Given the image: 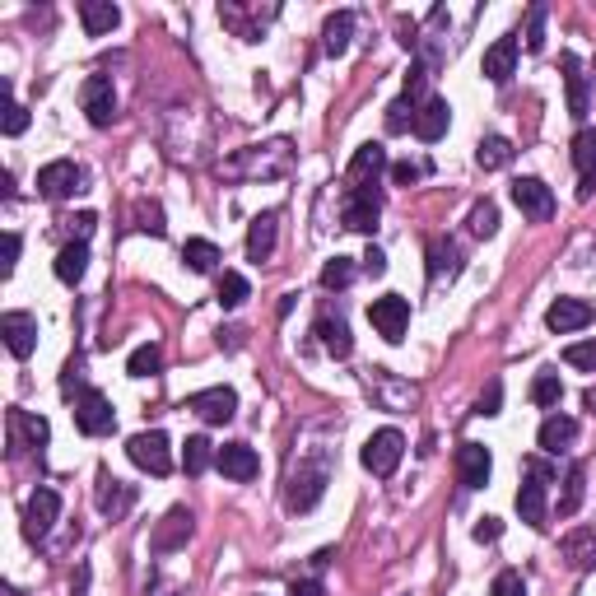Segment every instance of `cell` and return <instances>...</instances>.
I'll use <instances>...</instances> for the list:
<instances>
[{
  "label": "cell",
  "mask_w": 596,
  "mask_h": 596,
  "mask_svg": "<svg viewBox=\"0 0 596 596\" xmlns=\"http://www.w3.org/2000/svg\"><path fill=\"white\" fill-rule=\"evenodd\" d=\"M0 340H5V350L14 359H28L38 350V317L33 312H5L0 317Z\"/></svg>",
  "instance_id": "obj_13"
},
{
  "label": "cell",
  "mask_w": 596,
  "mask_h": 596,
  "mask_svg": "<svg viewBox=\"0 0 596 596\" xmlns=\"http://www.w3.org/2000/svg\"><path fill=\"white\" fill-rule=\"evenodd\" d=\"M10 429H19V434L28 438V447H47V438H52V429H47V420L42 415H28V410H10Z\"/></svg>",
  "instance_id": "obj_36"
},
{
  "label": "cell",
  "mask_w": 596,
  "mask_h": 596,
  "mask_svg": "<svg viewBox=\"0 0 596 596\" xmlns=\"http://www.w3.org/2000/svg\"><path fill=\"white\" fill-rule=\"evenodd\" d=\"M517 70V38L508 33V38H499L494 47L485 52V61H480V75H485L489 84H508Z\"/></svg>",
  "instance_id": "obj_22"
},
{
  "label": "cell",
  "mask_w": 596,
  "mask_h": 596,
  "mask_svg": "<svg viewBox=\"0 0 596 596\" xmlns=\"http://www.w3.org/2000/svg\"><path fill=\"white\" fill-rule=\"evenodd\" d=\"M368 322H373V331H378L382 340H401L406 336V326H410V303L401 294H382L368 303Z\"/></svg>",
  "instance_id": "obj_8"
},
{
  "label": "cell",
  "mask_w": 596,
  "mask_h": 596,
  "mask_svg": "<svg viewBox=\"0 0 596 596\" xmlns=\"http://www.w3.org/2000/svg\"><path fill=\"white\" fill-rule=\"evenodd\" d=\"M415 112H420V103H410V98L401 94L392 108H387V131H392V136H401L406 126H415Z\"/></svg>",
  "instance_id": "obj_43"
},
{
  "label": "cell",
  "mask_w": 596,
  "mask_h": 596,
  "mask_svg": "<svg viewBox=\"0 0 596 596\" xmlns=\"http://www.w3.org/2000/svg\"><path fill=\"white\" fill-rule=\"evenodd\" d=\"M424 173V168H420V163H392V182H401V187H410V182H415V177H420Z\"/></svg>",
  "instance_id": "obj_54"
},
{
  "label": "cell",
  "mask_w": 596,
  "mask_h": 596,
  "mask_svg": "<svg viewBox=\"0 0 596 596\" xmlns=\"http://www.w3.org/2000/svg\"><path fill=\"white\" fill-rule=\"evenodd\" d=\"M471 233H475V238H494V233H499V205H494V201H475L471 205Z\"/></svg>",
  "instance_id": "obj_39"
},
{
  "label": "cell",
  "mask_w": 596,
  "mask_h": 596,
  "mask_svg": "<svg viewBox=\"0 0 596 596\" xmlns=\"http://www.w3.org/2000/svg\"><path fill=\"white\" fill-rule=\"evenodd\" d=\"M583 503V466H569V480H564V499H559V517H573Z\"/></svg>",
  "instance_id": "obj_42"
},
{
  "label": "cell",
  "mask_w": 596,
  "mask_h": 596,
  "mask_svg": "<svg viewBox=\"0 0 596 596\" xmlns=\"http://www.w3.org/2000/svg\"><path fill=\"white\" fill-rule=\"evenodd\" d=\"M80 24L89 38H103V33H112L122 24V10L112 0H80Z\"/></svg>",
  "instance_id": "obj_25"
},
{
  "label": "cell",
  "mask_w": 596,
  "mask_h": 596,
  "mask_svg": "<svg viewBox=\"0 0 596 596\" xmlns=\"http://www.w3.org/2000/svg\"><path fill=\"white\" fill-rule=\"evenodd\" d=\"M489 471H494V457H489L485 443H461L457 447V480H461V489H485Z\"/></svg>",
  "instance_id": "obj_16"
},
{
  "label": "cell",
  "mask_w": 596,
  "mask_h": 596,
  "mask_svg": "<svg viewBox=\"0 0 596 596\" xmlns=\"http://www.w3.org/2000/svg\"><path fill=\"white\" fill-rule=\"evenodd\" d=\"M461 271V252H457V243H452V238H434V243H429V280H452V275Z\"/></svg>",
  "instance_id": "obj_32"
},
{
  "label": "cell",
  "mask_w": 596,
  "mask_h": 596,
  "mask_svg": "<svg viewBox=\"0 0 596 596\" xmlns=\"http://www.w3.org/2000/svg\"><path fill=\"white\" fill-rule=\"evenodd\" d=\"M126 457L136 461L140 471L159 475V480L173 471V447H168V434H159V429H149V434L131 438V443H126Z\"/></svg>",
  "instance_id": "obj_6"
},
{
  "label": "cell",
  "mask_w": 596,
  "mask_h": 596,
  "mask_svg": "<svg viewBox=\"0 0 596 596\" xmlns=\"http://www.w3.org/2000/svg\"><path fill=\"white\" fill-rule=\"evenodd\" d=\"M350 280H354V261L350 257H331L322 266V289H331V294H336V289H350Z\"/></svg>",
  "instance_id": "obj_41"
},
{
  "label": "cell",
  "mask_w": 596,
  "mask_h": 596,
  "mask_svg": "<svg viewBox=\"0 0 596 596\" xmlns=\"http://www.w3.org/2000/svg\"><path fill=\"white\" fill-rule=\"evenodd\" d=\"M215 452H219V447L210 443V438H201V434L187 438V447H182V471H187V475H201L205 466L215 461Z\"/></svg>",
  "instance_id": "obj_37"
},
{
  "label": "cell",
  "mask_w": 596,
  "mask_h": 596,
  "mask_svg": "<svg viewBox=\"0 0 596 596\" xmlns=\"http://www.w3.org/2000/svg\"><path fill=\"white\" fill-rule=\"evenodd\" d=\"M61 224H66V229H70V243H84V238H89V233H94V224H98V219L89 215V210H80V215L61 219Z\"/></svg>",
  "instance_id": "obj_49"
},
{
  "label": "cell",
  "mask_w": 596,
  "mask_h": 596,
  "mask_svg": "<svg viewBox=\"0 0 596 596\" xmlns=\"http://www.w3.org/2000/svg\"><path fill=\"white\" fill-rule=\"evenodd\" d=\"M471 536H475L480 545H494V541L503 536V522H499V517H480V522L471 527Z\"/></svg>",
  "instance_id": "obj_50"
},
{
  "label": "cell",
  "mask_w": 596,
  "mask_h": 596,
  "mask_svg": "<svg viewBox=\"0 0 596 596\" xmlns=\"http://www.w3.org/2000/svg\"><path fill=\"white\" fill-rule=\"evenodd\" d=\"M84 271H89V243H66L61 257H56V280L61 285H80Z\"/></svg>",
  "instance_id": "obj_31"
},
{
  "label": "cell",
  "mask_w": 596,
  "mask_h": 596,
  "mask_svg": "<svg viewBox=\"0 0 596 596\" xmlns=\"http://www.w3.org/2000/svg\"><path fill=\"white\" fill-rule=\"evenodd\" d=\"M573 438H578V420H569V415H550V420L541 424V434H536V443L550 452V457H559V452H569Z\"/></svg>",
  "instance_id": "obj_29"
},
{
  "label": "cell",
  "mask_w": 596,
  "mask_h": 596,
  "mask_svg": "<svg viewBox=\"0 0 596 596\" xmlns=\"http://www.w3.org/2000/svg\"><path fill=\"white\" fill-rule=\"evenodd\" d=\"M592 317H596V308L592 303H583V298H555L550 312H545V326L559 331V336H569V331H583Z\"/></svg>",
  "instance_id": "obj_18"
},
{
  "label": "cell",
  "mask_w": 596,
  "mask_h": 596,
  "mask_svg": "<svg viewBox=\"0 0 596 596\" xmlns=\"http://www.w3.org/2000/svg\"><path fill=\"white\" fill-rule=\"evenodd\" d=\"M75 429H80L84 438H103L117 429V410H112V401L103 392H94V387H84L80 396H75Z\"/></svg>",
  "instance_id": "obj_4"
},
{
  "label": "cell",
  "mask_w": 596,
  "mask_h": 596,
  "mask_svg": "<svg viewBox=\"0 0 596 596\" xmlns=\"http://www.w3.org/2000/svg\"><path fill=\"white\" fill-rule=\"evenodd\" d=\"M215 298H219V308H243L247 298H252V285H247V275L224 271V275H219V285H215Z\"/></svg>",
  "instance_id": "obj_35"
},
{
  "label": "cell",
  "mask_w": 596,
  "mask_h": 596,
  "mask_svg": "<svg viewBox=\"0 0 596 596\" xmlns=\"http://www.w3.org/2000/svg\"><path fill=\"white\" fill-rule=\"evenodd\" d=\"M75 191H84L80 163L52 159L47 168H38V196H47V201H66V196H75Z\"/></svg>",
  "instance_id": "obj_9"
},
{
  "label": "cell",
  "mask_w": 596,
  "mask_h": 596,
  "mask_svg": "<svg viewBox=\"0 0 596 596\" xmlns=\"http://www.w3.org/2000/svg\"><path fill=\"white\" fill-rule=\"evenodd\" d=\"M80 108L84 117H89V126H112V117H117V89H112V75H89L80 89Z\"/></svg>",
  "instance_id": "obj_7"
},
{
  "label": "cell",
  "mask_w": 596,
  "mask_h": 596,
  "mask_svg": "<svg viewBox=\"0 0 596 596\" xmlns=\"http://www.w3.org/2000/svg\"><path fill=\"white\" fill-rule=\"evenodd\" d=\"M289 596H326V587L317 583V578H303V583L289 587Z\"/></svg>",
  "instance_id": "obj_56"
},
{
  "label": "cell",
  "mask_w": 596,
  "mask_h": 596,
  "mask_svg": "<svg viewBox=\"0 0 596 596\" xmlns=\"http://www.w3.org/2000/svg\"><path fill=\"white\" fill-rule=\"evenodd\" d=\"M159 368H163V350H159V345H136L131 359H126V373H131V378H154Z\"/></svg>",
  "instance_id": "obj_38"
},
{
  "label": "cell",
  "mask_w": 596,
  "mask_h": 596,
  "mask_svg": "<svg viewBox=\"0 0 596 596\" xmlns=\"http://www.w3.org/2000/svg\"><path fill=\"white\" fill-rule=\"evenodd\" d=\"M424 80H429V70H424V66H410V75H406V98H410V103H420Z\"/></svg>",
  "instance_id": "obj_52"
},
{
  "label": "cell",
  "mask_w": 596,
  "mask_h": 596,
  "mask_svg": "<svg viewBox=\"0 0 596 596\" xmlns=\"http://www.w3.org/2000/svg\"><path fill=\"white\" fill-rule=\"evenodd\" d=\"M559 555L569 559V569H578V573L596 569V531H592V527L569 531V536L559 541Z\"/></svg>",
  "instance_id": "obj_24"
},
{
  "label": "cell",
  "mask_w": 596,
  "mask_h": 596,
  "mask_svg": "<svg viewBox=\"0 0 596 596\" xmlns=\"http://www.w3.org/2000/svg\"><path fill=\"white\" fill-rule=\"evenodd\" d=\"M215 466L229 475V480H238V485H247V480H257L261 475V457L247 443H224L215 452Z\"/></svg>",
  "instance_id": "obj_17"
},
{
  "label": "cell",
  "mask_w": 596,
  "mask_h": 596,
  "mask_svg": "<svg viewBox=\"0 0 596 596\" xmlns=\"http://www.w3.org/2000/svg\"><path fill=\"white\" fill-rule=\"evenodd\" d=\"M350 38H354V10H336L322 28V47L326 56H345L350 52Z\"/></svg>",
  "instance_id": "obj_30"
},
{
  "label": "cell",
  "mask_w": 596,
  "mask_h": 596,
  "mask_svg": "<svg viewBox=\"0 0 596 596\" xmlns=\"http://www.w3.org/2000/svg\"><path fill=\"white\" fill-rule=\"evenodd\" d=\"M89 592V564H80V573L70 578V596H84Z\"/></svg>",
  "instance_id": "obj_57"
},
{
  "label": "cell",
  "mask_w": 596,
  "mask_h": 596,
  "mask_svg": "<svg viewBox=\"0 0 596 596\" xmlns=\"http://www.w3.org/2000/svg\"><path fill=\"white\" fill-rule=\"evenodd\" d=\"M545 5H531V14H527V52H541L545 47Z\"/></svg>",
  "instance_id": "obj_47"
},
{
  "label": "cell",
  "mask_w": 596,
  "mask_h": 596,
  "mask_svg": "<svg viewBox=\"0 0 596 596\" xmlns=\"http://www.w3.org/2000/svg\"><path fill=\"white\" fill-rule=\"evenodd\" d=\"M513 140H503V136H485L480 145H475V163L485 168V173H499V168H508L513 163Z\"/></svg>",
  "instance_id": "obj_33"
},
{
  "label": "cell",
  "mask_w": 596,
  "mask_h": 596,
  "mask_svg": "<svg viewBox=\"0 0 596 596\" xmlns=\"http://www.w3.org/2000/svg\"><path fill=\"white\" fill-rule=\"evenodd\" d=\"M0 131H5V136H24L28 131V108L10 98V84H5V122H0Z\"/></svg>",
  "instance_id": "obj_44"
},
{
  "label": "cell",
  "mask_w": 596,
  "mask_h": 596,
  "mask_svg": "<svg viewBox=\"0 0 596 596\" xmlns=\"http://www.w3.org/2000/svg\"><path fill=\"white\" fill-rule=\"evenodd\" d=\"M187 410H196L205 424H229L238 415V392L233 387H205V392L187 396Z\"/></svg>",
  "instance_id": "obj_14"
},
{
  "label": "cell",
  "mask_w": 596,
  "mask_h": 596,
  "mask_svg": "<svg viewBox=\"0 0 596 596\" xmlns=\"http://www.w3.org/2000/svg\"><path fill=\"white\" fill-rule=\"evenodd\" d=\"M392 163H387V149L378 145V140H368V145L354 149V159H350V182L354 187H378V177L387 173Z\"/></svg>",
  "instance_id": "obj_19"
},
{
  "label": "cell",
  "mask_w": 596,
  "mask_h": 596,
  "mask_svg": "<svg viewBox=\"0 0 596 596\" xmlns=\"http://www.w3.org/2000/svg\"><path fill=\"white\" fill-rule=\"evenodd\" d=\"M312 336L322 340V350H326V354H336V359H350L354 340H350V326L340 322V317L322 312V317H317V326H312Z\"/></svg>",
  "instance_id": "obj_26"
},
{
  "label": "cell",
  "mask_w": 596,
  "mask_h": 596,
  "mask_svg": "<svg viewBox=\"0 0 596 596\" xmlns=\"http://www.w3.org/2000/svg\"><path fill=\"white\" fill-rule=\"evenodd\" d=\"M326 485H331V447H312L289 471V494H285L289 513H312L322 503Z\"/></svg>",
  "instance_id": "obj_1"
},
{
  "label": "cell",
  "mask_w": 596,
  "mask_h": 596,
  "mask_svg": "<svg viewBox=\"0 0 596 596\" xmlns=\"http://www.w3.org/2000/svg\"><path fill=\"white\" fill-rule=\"evenodd\" d=\"M503 406V382H489L485 396H480V406H475V415H499Z\"/></svg>",
  "instance_id": "obj_51"
},
{
  "label": "cell",
  "mask_w": 596,
  "mask_h": 596,
  "mask_svg": "<svg viewBox=\"0 0 596 596\" xmlns=\"http://www.w3.org/2000/svg\"><path fill=\"white\" fill-rule=\"evenodd\" d=\"M131 503H136V489L122 485V480H112L108 471L98 475V513H103V517H122Z\"/></svg>",
  "instance_id": "obj_28"
},
{
  "label": "cell",
  "mask_w": 596,
  "mask_h": 596,
  "mask_svg": "<svg viewBox=\"0 0 596 596\" xmlns=\"http://www.w3.org/2000/svg\"><path fill=\"white\" fill-rule=\"evenodd\" d=\"M275 229H280V215L275 210H266V215H257L252 224H247V261H271L275 252Z\"/></svg>",
  "instance_id": "obj_23"
},
{
  "label": "cell",
  "mask_w": 596,
  "mask_h": 596,
  "mask_svg": "<svg viewBox=\"0 0 596 596\" xmlns=\"http://www.w3.org/2000/svg\"><path fill=\"white\" fill-rule=\"evenodd\" d=\"M191 531H196V517H191L187 508H168L163 522L154 527V536H149V550H154V555H173V550H182V545L191 541Z\"/></svg>",
  "instance_id": "obj_12"
},
{
  "label": "cell",
  "mask_w": 596,
  "mask_h": 596,
  "mask_svg": "<svg viewBox=\"0 0 596 596\" xmlns=\"http://www.w3.org/2000/svg\"><path fill=\"white\" fill-rule=\"evenodd\" d=\"M56 517H61V494L56 489H38L24 508V536L28 541H42L56 527Z\"/></svg>",
  "instance_id": "obj_15"
},
{
  "label": "cell",
  "mask_w": 596,
  "mask_h": 596,
  "mask_svg": "<svg viewBox=\"0 0 596 596\" xmlns=\"http://www.w3.org/2000/svg\"><path fill=\"white\" fill-rule=\"evenodd\" d=\"M583 406H587V410H592V415H596V387H587V392H583Z\"/></svg>",
  "instance_id": "obj_58"
},
{
  "label": "cell",
  "mask_w": 596,
  "mask_h": 596,
  "mask_svg": "<svg viewBox=\"0 0 596 596\" xmlns=\"http://www.w3.org/2000/svg\"><path fill=\"white\" fill-rule=\"evenodd\" d=\"M564 364L569 368H583V373H596V340H578L564 350Z\"/></svg>",
  "instance_id": "obj_46"
},
{
  "label": "cell",
  "mask_w": 596,
  "mask_h": 596,
  "mask_svg": "<svg viewBox=\"0 0 596 596\" xmlns=\"http://www.w3.org/2000/svg\"><path fill=\"white\" fill-rule=\"evenodd\" d=\"M531 401H536V406H559V401H564V382H559V373H541V378L531 382Z\"/></svg>",
  "instance_id": "obj_40"
},
{
  "label": "cell",
  "mask_w": 596,
  "mask_h": 596,
  "mask_svg": "<svg viewBox=\"0 0 596 596\" xmlns=\"http://www.w3.org/2000/svg\"><path fill=\"white\" fill-rule=\"evenodd\" d=\"M592 70H596V61H592Z\"/></svg>",
  "instance_id": "obj_59"
},
{
  "label": "cell",
  "mask_w": 596,
  "mask_h": 596,
  "mask_svg": "<svg viewBox=\"0 0 596 596\" xmlns=\"http://www.w3.org/2000/svg\"><path fill=\"white\" fill-rule=\"evenodd\" d=\"M559 66H564V89H569V112L573 117H578V122H583L587 117V108H592V98H587V75H583V61H578V56H564V61H559Z\"/></svg>",
  "instance_id": "obj_27"
},
{
  "label": "cell",
  "mask_w": 596,
  "mask_h": 596,
  "mask_svg": "<svg viewBox=\"0 0 596 596\" xmlns=\"http://www.w3.org/2000/svg\"><path fill=\"white\" fill-rule=\"evenodd\" d=\"M378 215H382V196L373 187H354L340 205V224L354 233H373L378 229Z\"/></svg>",
  "instance_id": "obj_10"
},
{
  "label": "cell",
  "mask_w": 596,
  "mask_h": 596,
  "mask_svg": "<svg viewBox=\"0 0 596 596\" xmlns=\"http://www.w3.org/2000/svg\"><path fill=\"white\" fill-rule=\"evenodd\" d=\"M513 205L531 219V224H545V219L555 215V191L545 187L541 177H517L513 182Z\"/></svg>",
  "instance_id": "obj_11"
},
{
  "label": "cell",
  "mask_w": 596,
  "mask_h": 596,
  "mask_svg": "<svg viewBox=\"0 0 596 596\" xmlns=\"http://www.w3.org/2000/svg\"><path fill=\"white\" fill-rule=\"evenodd\" d=\"M359 261H364V271H368V275H387V252H382V247L368 243V252H364Z\"/></svg>",
  "instance_id": "obj_53"
},
{
  "label": "cell",
  "mask_w": 596,
  "mask_h": 596,
  "mask_svg": "<svg viewBox=\"0 0 596 596\" xmlns=\"http://www.w3.org/2000/svg\"><path fill=\"white\" fill-rule=\"evenodd\" d=\"M573 168H578V201H592L596 191V131L573 136Z\"/></svg>",
  "instance_id": "obj_21"
},
{
  "label": "cell",
  "mask_w": 596,
  "mask_h": 596,
  "mask_svg": "<svg viewBox=\"0 0 596 596\" xmlns=\"http://www.w3.org/2000/svg\"><path fill=\"white\" fill-rule=\"evenodd\" d=\"M447 126H452V108H447V98H424L420 112H415V136L424 140V145H434V140L447 136Z\"/></svg>",
  "instance_id": "obj_20"
},
{
  "label": "cell",
  "mask_w": 596,
  "mask_h": 596,
  "mask_svg": "<svg viewBox=\"0 0 596 596\" xmlns=\"http://www.w3.org/2000/svg\"><path fill=\"white\" fill-rule=\"evenodd\" d=\"M489 596H527L522 573H517V569H503L499 578H494V587H489Z\"/></svg>",
  "instance_id": "obj_48"
},
{
  "label": "cell",
  "mask_w": 596,
  "mask_h": 596,
  "mask_svg": "<svg viewBox=\"0 0 596 596\" xmlns=\"http://www.w3.org/2000/svg\"><path fill=\"white\" fill-rule=\"evenodd\" d=\"M19 247H24V243H19V233H5V261H0V271H5V275L14 271V261H19Z\"/></svg>",
  "instance_id": "obj_55"
},
{
  "label": "cell",
  "mask_w": 596,
  "mask_h": 596,
  "mask_svg": "<svg viewBox=\"0 0 596 596\" xmlns=\"http://www.w3.org/2000/svg\"><path fill=\"white\" fill-rule=\"evenodd\" d=\"M545 480H550V466H541V461H527V480H522V489H517V517H522L527 527H536V531H541L545 517H550Z\"/></svg>",
  "instance_id": "obj_3"
},
{
  "label": "cell",
  "mask_w": 596,
  "mask_h": 596,
  "mask_svg": "<svg viewBox=\"0 0 596 596\" xmlns=\"http://www.w3.org/2000/svg\"><path fill=\"white\" fill-rule=\"evenodd\" d=\"M401 457H406V438H401V429H378V434L364 443V452H359L364 471L382 475V480H387V475H396Z\"/></svg>",
  "instance_id": "obj_5"
},
{
  "label": "cell",
  "mask_w": 596,
  "mask_h": 596,
  "mask_svg": "<svg viewBox=\"0 0 596 596\" xmlns=\"http://www.w3.org/2000/svg\"><path fill=\"white\" fill-rule=\"evenodd\" d=\"M136 229L163 238V229H168V224H163V210L154 201H136Z\"/></svg>",
  "instance_id": "obj_45"
},
{
  "label": "cell",
  "mask_w": 596,
  "mask_h": 596,
  "mask_svg": "<svg viewBox=\"0 0 596 596\" xmlns=\"http://www.w3.org/2000/svg\"><path fill=\"white\" fill-rule=\"evenodd\" d=\"M182 261H187L191 271L196 275H210V271H219V247L210 243V238H187V243H182Z\"/></svg>",
  "instance_id": "obj_34"
},
{
  "label": "cell",
  "mask_w": 596,
  "mask_h": 596,
  "mask_svg": "<svg viewBox=\"0 0 596 596\" xmlns=\"http://www.w3.org/2000/svg\"><path fill=\"white\" fill-rule=\"evenodd\" d=\"M294 168V149L289 140H271V145H247L238 159L219 163L224 177H285Z\"/></svg>",
  "instance_id": "obj_2"
}]
</instances>
